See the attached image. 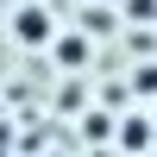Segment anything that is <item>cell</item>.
Wrapping results in <instances>:
<instances>
[{"mask_svg": "<svg viewBox=\"0 0 157 157\" xmlns=\"http://www.w3.org/2000/svg\"><path fill=\"white\" fill-rule=\"evenodd\" d=\"M151 126L157 120H126L120 126V151H151Z\"/></svg>", "mask_w": 157, "mask_h": 157, "instance_id": "obj_3", "label": "cell"}, {"mask_svg": "<svg viewBox=\"0 0 157 157\" xmlns=\"http://www.w3.org/2000/svg\"><path fill=\"white\" fill-rule=\"evenodd\" d=\"M13 38L32 50H44L50 38H57V19H50V6H38V0H25V6H13Z\"/></svg>", "mask_w": 157, "mask_h": 157, "instance_id": "obj_1", "label": "cell"}, {"mask_svg": "<svg viewBox=\"0 0 157 157\" xmlns=\"http://www.w3.org/2000/svg\"><path fill=\"white\" fill-rule=\"evenodd\" d=\"M126 19H145V25H151V19H157V0H126Z\"/></svg>", "mask_w": 157, "mask_h": 157, "instance_id": "obj_4", "label": "cell"}, {"mask_svg": "<svg viewBox=\"0 0 157 157\" xmlns=\"http://www.w3.org/2000/svg\"><path fill=\"white\" fill-rule=\"evenodd\" d=\"M50 44H57V63H63V69H82V63H88V38H50Z\"/></svg>", "mask_w": 157, "mask_h": 157, "instance_id": "obj_2", "label": "cell"}]
</instances>
